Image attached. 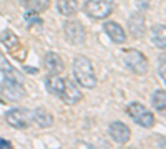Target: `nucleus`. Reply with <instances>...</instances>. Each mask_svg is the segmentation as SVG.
I'll return each instance as SVG.
<instances>
[{"mask_svg": "<svg viewBox=\"0 0 166 149\" xmlns=\"http://www.w3.org/2000/svg\"><path fill=\"white\" fill-rule=\"evenodd\" d=\"M0 40H2L3 45L9 48L10 51H14V53L20 48V40L12 30H3L2 33H0Z\"/></svg>", "mask_w": 166, "mask_h": 149, "instance_id": "16", "label": "nucleus"}, {"mask_svg": "<svg viewBox=\"0 0 166 149\" xmlns=\"http://www.w3.org/2000/svg\"><path fill=\"white\" fill-rule=\"evenodd\" d=\"M23 3L27 5L28 10H33L40 13V12H45L50 5V0H23Z\"/></svg>", "mask_w": 166, "mask_h": 149, "instance_id": "20", "label": "nucleus"}, {"mask_svg": "<svg viewBox=\"0 0 166 149\" xmlns=\"http://www.w3.org/2000/svg\"><path fill=\"white\" fill-rule=\"evenodd\" d=\"M108 134L116 144H126L129 141V136H131V131H129V128L125 123L113 121L108 126Z\"/></svg>", "mask_w": 166, "mask_h": 149, "instance_id": "9", "label": "nucleus"}, {"mask_svg": "<svg viewBox=\"0 0 166 149\" xmlns=\"http://www.w3.org/2000/svg\"><path fill=\"white\" fill-rule=\"evenodd\" d=\"M151 40L153 43H155L156 48H160V50H164L166 47V37H164V25L161 23V25H155L151 30Z\"/></svg>", "mask_w": 166, "mask_h": 149, "instance_id": "18", "label": "nucleus"}, {"mask_svg": "<svg viewBox=\"0 0 166 149\" xmlns=\"http://www.w3.org/2000/svg\"><path fill=\"white\" fill-rule=\"evenodd\" d=\"M83 10L93 20H105L113 12V0H87Z\"/></svg>", "mask_w": 166, "mask_h": 149, "instance_id": "2", "label": "nucleus"}, {"mask_svg": "<svg viewBox=\"0 0 166 149\" xmlns=\"http://www.w3.org/2000/svg\"><path fill=\"white\" fill-rule=\"evenodd\" d=\"M56 10L63 17H71L78 10V2L76 0H56Z\"/></svg>", "mask_w": 166, "mask_h": 149, "instance_id": "15", "label": "nucleus"}, {"mask_svg": "<svg viewBox=\"0 0 166 149\" xmlns=\"http://www.w3.org/2000/svg\"><path fill=\"white\" fill-rule=\"evenodd\" d=\"M0 71L3 73V78H7V80L17 81V83H20V84H23V81H25L23 75L18 73L15 68H12V65L7 61V58H5L3 55H0Z\"/></svg>", "mask_w": 166, "mask_h": 149, "instance_id": "14", "label": "nucleus"}, {"mask_svg": "<svg viewBox=\"0 0 166 149\" xmlns=\"http://www.w3.org/2000/svg\"><path fill=\"white\" fill-rule=\"evenodd\" d=\"M63 81H65V78H60L58 75H48L45 78V86H47L48 93L58 96L63 88Z\"/></svg>", "mask_w": 166, "mask_h": 149, "instance_id": "17", "label": "nucleus"}, {"mask_svg": "<svg viewBox=\"0 0 166 149\" xmlns=\"http://www.w3.org/2000/svg\"><path fill=\"white\" fill-rule=\"evenodd\" d=\"M73 76L80 86L91 90L96 86V75L93 70V63L87 56L80 55L73 60Z\"/></svg>", "mask_w": 166, "mask_h": 149, "instance_id": "1", "label": "nucleus"}, {"mask_svg": "<svg viewBox=\"0 0 166 149\" xmlns=\"http://www.w3.org/2000/svg\"><path fill=\"white\" fill-rule=\"evenodd\" d=\"M5 121L15 129H25L32 121V111L23 110V108H14V110L7 111Z\"/></svg>", "mask_w": 166, "mask_h": 149, "instance_id": "6", "label": "nucleus"}, {"mask_svg": "<svg viewBox=\"0 0 166 149\" xmlns=\"http://www.w3.org/2000/svg\"><path fill=\"white\" fill-rule=\"evenodd\" d=\"M25 20L27 22H30V23H37V25H42V18L37 15V12H33V10H28L27 13H25Z\"/></svg>", "mask_w": 166, "mask_h": 149, "instance_id": "21", "label": "nucleus"}, {"mask_svg": "<svg viewBox=\"0 0 166 149\" xmlns=\"http://www.w3.org/2000/svg\"><path fill=\"white\" fill-rule=\"evenodd\" d=\"M63 33L71 45H83L85 40H87V33H85L83 25L80 22H76V20H68V22H65Z\"/></svg>", "mask_w": 166, "mask_h": 149, "instance_id": "5", "label": "nucleus"}, {"mask_svg": "<svg viewBox=\"0 0 166 149\" xmlns=\"http://www.w3.org/2000/svg\"><path fill=\"white\" fill-rule=\"evenodd\" d=\"M0 147L9 149V147H12V143H10V141H7V139H2V138H0Z\"/></svg>", "mask_w": 166, "mask_h": 149, "instance_id": "24", "label": "nucleus"}, {"mask_svg": "<svg viewBox=\"0 0 166 149\" xmlns=\"http://www.w3.org/2000/svg\"><path fill=\"white\" fill-rule=\"evenodd\" d=\"M43 66H45V70L48 71V75H60L65 70L60 55L53 53V51H48V53L43 56Z\"/></svg>", "mask_w": 166, "mask_h": 149, "instance_id": "11", "label": "nucleus"}, {"mask_svg": "<svg viewBox=\"0 0 166 149\" xmlns=\"http://www.w3.org/2000/svg\"><path fill=\"white\" fill-rule=\"evenodd\" d=\"M58 98L62 99L63 103H67V104H76L80 99H82V91H80L78 84H76L75 81L65 78L63 88H62V91H60Z\"/></svg>", "mask_w": 166, "mask_h": 149, "instance_id": "8", "label": "nucleus"}, {"mask_svg": "<svg viewBox=\"0 0 166 149\" xmlns=\"http://www.w3.org/2000/svg\"><path fill=\"white\" fill-rule=\"evenodd\" d=\"M151 104L158 113L163 114L166 111V91L164 90H156L151 96Z\"/></svg>", "mask_w": 166, "mask_h": 149, "instance_id": "19", "label": "nucleus"}, {"mask_svg": "<svg viewBox=\"0 0 166 149\" xmlns=\"http://www.w3.org/2000/svg\"><path fill=\"white\" fill-rule=\"evenodd\" d=\"M164 66H166V58H164V55H161V58H160V66H158V73H160L161 76V80H166V73H164Z\"/></svg>", "mask_w": 166, "mask_h": 149, "instance_id": "22", "label": "nucleus"}, {"mask_svg": "<svg viewBox=\"0 0 166 149\" xmlns=\"http://www.w3.org/2000/svg\"><path fill=\"white\" fill-rule=\"evenodd\" d=\"M32 121H35L38 128H43V129H47V128L53 126V114H52L50 111L47 110V108L40 106L37 110L32 111Z\"/></svg>", "mask_w": 166, "mask_h": 149, "instance_id": "12", "label": "nucleus"}, {"mask_svg": "<svg viewBox=\"0 0 166 149\" xmlns=\"http://www.w3.org/2000/svg\"><path fill=\"white\" fill-rule=\"evenodd\" d=\"M128 28H129V33H131L135 38L143 37L145 32H146V22H145V17L141 13H133L131 17L128 18Z\"/></svg>", "mask_w": 166, "mask_h": 149, "instance_id": "13", "label": "nucleus"}, {"mask_svg": "<svg viewBox=\"0 0 166 149\" xmlns=\"http://www.w3.org/2000/svg\"><path fill=\"white\" fill-rule=\"evenodd\" d=\"M0 90H2V95L5 96L10 101H20V99L25 96V88L23 84H20L17 81H12V80L3 78L0 81Z\"/></svg>", "mask_w": 166, "mask_h": 149, "instance_id": "7", "label": "nucleus"}, {"mask_svg": "<svg viewBox=\"0 0 166 149\" xmlns=\"http://www.w3.org/2000/svg\"><path fill=\"white\" fill-rule=\"evenodd\" d=\"M125 65L135 75H146L149 68L146 56L138 50H128L125 53Z\"/></svg>", "mask_w": 166, "mask_h": 149, "instance_id": "4", "label": "nucleus"}, {"mask_svg": "<svg viewBox=\"0 0 166 149\" xmlns=\"http://www.w3.org/2000/svg\"><path fill=\"white\" fill-rule=\"evenodd\" d=\"M136 7H138L141 12L148 10L149 9V0H136Z\"/></svg>", "mask_w": 166, "mask_h": 149, "instance_id": "23", "label": "nucleus"}, {"mask_svg": "<svg viewBox=\"0 0 166 149\" xmlns=\"http://www.w3.org/2000/svg\"><path fill=\"white\" fill-rule=\"evenodd\" d=\"M126 111H128L129 118H133V121L136 124H140L141 128H153L155 126V123H156L155 114H153L146 106H143L141 103H138V101L129 103Z\"/></svg>", "mask_w": 166, "mask_h": 149, "instance_id": "3", "label": "nucleus"}, {"mask_svg": "<svg viewBox=\"0 0 166 149\" xmlns=\"http://www.w3.org/2000/svg\"><path fill=\"white\" fill-rule=\"evenodd\" d=\"M103 30H105V33L110 37L111 42L116 43V45H123V43L126 42V33H125V30L121 28L120 23H116V22H106L103 25Z\"/></svg>", "mask_w": 166, "mask_h": 149, "instance_id": "10", "label": "nucleus"}]
</instances>
